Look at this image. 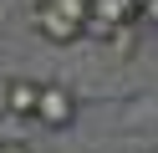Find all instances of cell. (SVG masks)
<instances>
[{"instance_id": "cell-2", "label": "cell", "mask_w": 158, "mask_h": 153, "mask_svg": "<svg viewBox=\"0 0 158 153\" xmlns=\"http://www.w3.org/2000/svg\"><path fill=\"white\" fill-rule=\"evenodd\" d=\"M31 26H36V36H46L51 46H72V41L82 36V26L66 20V15H56L51 5H36V10H31Z\"/></svg>"}, {"instance_id": "cell-4", "label": "cell", "mask_w": 158, "mask_h": 153, "mask_svg": "<svg viewBox=\"0 0 158 153\" xmlns=\"http://www.w3.org/2000/svg\"><path fill=\"white\" fill-rule=\"evenodd\" d=\"M138 10H143V0H92V20H102L112 31H123Z\"/></svg>"}, {"instance_id": "cell-3", "label": "cell", "mask_w": 158, "mask_h": 153, "mask_svg": "<svg viewBox=\"0 0 158 153\" xmlns=\"http://www.w3.org/2000/svg\"><path fill=\"white\" fill-rule=\"evenodd\" d=\"M36 97H41V82L36 77L5 82V112H10V117H36Z\"/></svg>"}, {"instance_id": "cell-6", "label": "cell", "mask_w": 158, "mask_h": 153, "mask_svg": "<svg viewBox=\"0 0 158 153\" xmlns=\"http://www.w3.org/2000/svg\"><path fill=\"white\" fill-rule=\"evenodd\" d=\"M153 153H158V148H153Z\"/></svg>"}, {"instance_id": "cell-1", "label": "cell", "mask_w": 158, "mask_h": 153, "mask_svg": "<svg viewBox=\"0 0 158 153\" xmlns=\"http://www.w3.org/2000/svg\"><path fill=\"white\" fill-rule=\"evenodd\" d=\"M36 122L41 128H72L77 122V92L61 82H41V97H36Z\"/></svg>"}, {"instance_id": "cell-5", "label": "cell", "mask_w": 158, "mask_h": 153, "mask_svg": "<svg viewBox=\"0 0 158 153\" xmlns=\"http://www.w3.org/2000/svg\"><path fill=\"white\" fill-rule=\"evenodd\" d=\"M0 153H36L31 143H0Z\"/></svg>"}]
</instances>
